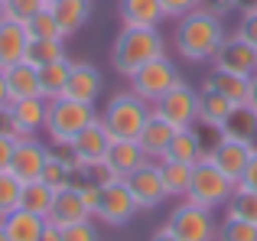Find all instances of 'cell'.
<instances>
[{
	"mask_svg": "<svg viewBox=\"0 0 257 241\" xmlns=\"http://www.w3.org/2000/svg\"><path fill=\"white\" fill-rule=\"evenodd\" d=\"M160 163V176H163V186L170 192V199H186L189 183H192V166L179 163V160H157Z\"/></svg>",
	"mask_w": 257,
	"mask_h": 241,
	"instance_id": "cell-29",
	"label": "cell"
},
{
	"mask_svg": "<svg viewBox=\"0 0 257 241\" xmlns=\"http://www.w3.org/2000/svg\"><path fill=\"white\" fill-rule=\"evenodd\" d=\"M238 36H244L251 46H257V10H241V20H238Z\"/></svg>",
	"mask_w": 257,
	"mask_h": 241,
	"instance_id": "cell-41",
	"label": "cell"
},
{
	"mask_svg": "<svg viewBox=\"0 0 257 241\" xmlns=\"http://www.w3.org/2000/svg\"><path fill=\"white\" fill-rule=\"evenodd\" d=\"M160 56H166V39L160 30H150V26H120L111 46V65L120 78H131L134 72H140Z\"/></svg>",
	"mask_w": 257,
	"mask_h": 241,
	"instance_id": "cell-2",
	"label": "cell"
},
{
	"mask_svg": "<svg viewBox=\"0 0 257 241\" xmlns=\"http://www.w3.org/2000/svg\"><path fill=\"white\" fill-rule=\"evenodd\" d=\"M26 46H30L26 26L17 23V20H7V23L0 26V72H7L17 62H23L26 59Z\"/></svg>",
	"mask_w": 257,
	"mask_h": 241,
	"instance_id": "cell-21",
	"label": "cell"
},
{
	"mask_svg": "<svg viewBox=\"0 0 257 241\" xmlns=\"http://www.w3.org/2000/svg\"><path fill=\"white\" fill-rule=\"evenodd\" d=\"M225 218H244V222H257V192L247 186H234L231 199L225 205Z\"/></svg>",
	"mask_w": 257,
	"mask_h": 241,
	"instance_id": "cell-33",
	"label": "cell"
},
{
	"mask_svg": "<svg viewBox=\"0 0 257 241\" xmlns=\"http://www.w3.org/2000/svg\"><path fill=\"white\" fill-rule=\"evenodd\" d=\"M225 20L212 17L208 10H192L189 17L176 20L173 49L186 62H212L218 46L225 43Z\"/></svg>",
	"mask_w": 257,
	"mask_h": 241,
	"instance_id": "cell-1",
	"label": "cell"
},
{
	"mask_svg": "<svg viewBox=\"0 0 257 241\" xmlns=\"http://www.w3.org/2000/svg\"><path fill=\"white\" fill-rule=\"evenodd\" d=\"M127 82H131V91H137L144 101L157 104L166 91L176 88V85L182 82V75H179V69H176L173 59L160 56V59H153V62H147L140 72H134Z\"/></svg>",
	"mask_w": 257,
	"mask_h": 241,
	"instance_id": "cell-7",
	"label": "cell"
},
{
	"mask_svg": "<svg viewBox=\"0 0 257 241\" xmlns=\"http://www.w3.org/2000/svg\"><path fill=\"white\" fill-rule=\"evenodd\" d=\"M46 218L43 215H33L26 209H17L4 218V231L10 241H43V231H46Z\"/></svg>",
	"mask_w": 257,
	"mask_h": 241,
	"instance_id": "cell-24",
	"label": "cell"
},
{
	"mask_svg": "<svg viewBox=\"0 0 257 241\" xmlns=\"http://www.w3.org/2000/svg\"><path fill=\"white\" fill-rule=\"evenodd\" d=\"M234 104L228 101L221 91L202 85L199 88V111H195V127H208V131H221V124L228 120Z\"/></svg>",
	"mask_w": 257,
	"mask_h": 241,
	"instance_id": "cell-19",
	"label": "cell"
},
{
	"mask_svg": "<svg viewBox=\"0 0 257 241\" xmlns=\"http://www.w3.org/2000/svg\"><path fill=\"white\" fill-rule=\"evenodd\" d=\"M88 176H91L94 183L101 186V189H104V186H111V183H120V179H124V176H120V173L114 170L111 163H107V160H101V163L88 166Z\"/></svg>",
	"mask_w": 257,
	"mask_h": 241,
	"instance_id": "cell-40",
	"label": "cell"
},
{
	"mask_svg": "<svg viewBox=\"0 0 257 241\" xmlns=\"http://www.w3.org/2000/svg\"><path fill=\"white\" fill-rule=\"evenodd\" d=\"M104 160L120 173V176H131V173L137 170V166H144L150 157L144 153V147H140L134 137H114L111 140V150H107Z\"/></svg>",
	"mask_w": 257,
	"mask_h": 241,
	"instance_id": "cell-23",
	"label": "cell"
},
{
	"mask_svg": "<svg viewBox=\"0 0 257 241\" xmlns=\"http://www.w3.org/2000/svg\"><path fill=\"white\" fill-rule=\"evenodd\" d=\"M124 183H127V189H131V196L137 199L140 212H153V209H160V205L170 199V192H166V186H163V176H160V163L157 160H147L144 166H137L131 176H124Z\"/></svg>",
	"mask_w": 257,
	"mask_h": 241,
	"instance_id": "cell-8",
	"label": "cell"
},
{
	"mask_svg": "<svg viewBox=\"0 0 257 241\" xmlns=\"http://www.w3.org/2000/svg\"><path fill=\"white\" fill-rule=\"evenodd\" d=\"M218 137L225 140H244V144H251L257 137V114L251 111V104H234L228 120L221 124Z\"/></svg>",
	"mask_w": 257,
	"mask_h": 241,
	"instance_id": "cell-28",
	"label": "cell"
},
{
	"mask_svg": "<svg viewBox=\"0 0 257 241\" xmlns=\"http://www.w3.org/2000/svg\"><path fill=\"white\" fill-rule=\"evenodd\" d=\"M52 199H56V189H52L49 183H43V179H36V183H23V196H20V209L33 212V215H49L52 209Z\"/></svg>",
	"mask_w": 257,
	"mask_h": 241,
	"instance_id": "cell-32",
	"label": "cell"
},
{
	"mask_svg": "<svg viewBox=\"0 0 257 241\" xmlns=\"http://www.w3.org/2000/svg\"><path fill=\"white\" fill-rule=\"evenodd\" d=\"M7 85H10L13 101L20 98H43V85H39V69L30 62H17L7 69Z\"/></svg>",
	"mask_w": 257,
	"mask_h": 241,
	"instance_id": "cell-27",
	"label": "cell"
},
{
	"mask_svg": "<svg viewBox=\"0 0 257 241\" xmlns=\"http://www.w3.org/2000/svg\"><path fill=\"white\" fill-rule=\"evenodd\" d=\"M215 241H257V222L244 218H225L215 231Z\"/></svg>",
	"mask_w": 257,
	"mask_h": 241,
	"instance_id": "cell-35",
	"label": "cell"
},
{
	"mask_svg": "<svg viewBox=\"0 0 257 241\" xmlns=\"http://www.w3.org/2000/svg\"><path fill=\"white\" fill-rule=\"evenodd\" d=\"M166 228H170V235L176 241H215L218 225H215V212L212 209H202V205L182 199V202L170 212Z\"/></svg>",
	"mask_w": 257,
	"mask_h": 241,
	"instance_id": "cell-6",
	"label": "cell"
},
{
	"mask_svg": "<svg viewBox=\"0 0 257 241\" xmlns=\"http://www.w3.org/2000/svg\"><path fill=\"white\" fill-rule=\"evenodd\" d=\"M251 147H254V153H257V137H254V140H251Z\"/></svg>",
	"mask_w": 257,
	"mask_h": 241,
	"instance_id": "cell-53",
	"label": "cell"
},
{
	"mask_svg": "<svg viewBox=\"0 0 257 241\" xmlns=\"http://www.w3.org/2000/svg\"><path fill=\"white\" fill-rule=\"evenodd\" d=\"M10 111H13V120H17L20 137H39L46 131V114H49L46 98H20V101H10Z\"/></svg>",
	"mask_w": 257,
	"mask_h": 241,
	"instance_id": "cell-16",
	"label": "cell"
},
{
	"mask_svg": "<svg viewBox=\"0 0 257 241\" xmlns=\"http://www.w3.org/2000/svg\"><path fill=\"white\" fill-rule=\"evenodd\" d=\"M157 114H163L173 127H195V111H199V91L182 78L176 88H170L157 104H153Z\"/></svg>",
	"mask_w": 257,
	"mask_h": 241,
	"instance_id": "cell-9",
	"label": "cell"
},
{
	"mask_svg": "<svg viewBox=\"0 0 257 241\" xmlns=\"http://www.w3.org/2000/svg\"><path fill=\"white\" fill-rule=\"evenodd\" d=\"M234 186H238V183L228 179L225 173H221L218 166L205 157V160H199V163L192 166V183H189L186 199H189V202H195V205H202V209L218 212V209H225V205H228Z\"/></svg>",
	"mask_w": 257,
	"mask_h": 241,
	"instance_id": "cell-5",
	"label": "cell"
},
{
	"mask_svg": "<svg viewBox=\"0 0 257 241\" xmlns=\"http://www.w3.org/2000/svg\"><path fill=\"white\" fill-rule=\"evenodd\" d=\"M205 157H208V150H205V144H202V137H199L195 127H182V131H176L170 150H166V160H179V163H189V166H195L199 160H205Z\"/></svg>",
	"mask_w": 257,
	"mask_h": 241,
	"instance_id": "cell-26",
	"label": "cell"
},
{
	"mask_svg": "<svg viewBox=\"0 0 257 241\" xmlns=\"http://www.w3.org/2000/svg\"><path fill=\"white\" fill-rule=\"evenodd\" d=\"M62 238L65 241H101V231L91 218H85V222H75L69 228H62Z\"/></svg>",
	"mask_w": 257,
	"mask_h": 241,
	"instance_id": "cell-38",
	"label": "cell"
},
{
	"mask_svg": "<svg viewBox=\"0 0 257 241\" xmlns=\"http://www.w3.org/2000/svg\"><path fill=\"white\" fill-rule=\"evenodd\" d=\"M98 108L85 101H75V98H56L49 101V114H46V137L52 144H72L78 134L85 131L91 120H98Z\"/></svg>",
	"mask_w": 257,
	"mask_h": 241,
	"instance_id": "cell-4",
	"label": "cell"
},
{
	"mask_svg": "<svg viewBox=\"0 0 257 241\" xmlns=\"http://www.w3.org/2000/svg\"><path fill=\"white\" fill-rule=\"evenodd\" d=\"M247 104H251V111L257 114V75L251 78V98H247Z\"/></svg>",
	"mask_w": 257,
	"mask_h": 241,
	"instance_id": "cell-49",
	"label": "cell"
},
{
	"mask_svg": "<svg viewBox=\"0 0 257 241\" xmlns=\"http://www.w3.org/2000/svg\"><path fill=\"white\" fill-rule=\"evenodd\" d=\"M150 114H153V104L144 101L137 91L127 88V91H117V95L104 104L101 120H104V127L111 131V137H134L137 140Z\"/></svg>",
	"mask_w": 257,
	"mask_h": 241,
	"instance_id": "cell-3",
	"label": "cell"
},
{
	"mask_svg": "<svg viewBox=\"0 0 257 241\" xmlns=\"http://www.w3.org/2000/svg\"><path fill=\"white\" fill-rule=\"evenodd\" d=\"M65 98H75V101H85V104H98V98H101V72L94 69L91 62H72Z\"/></svg>",
	"mask_w": 257,
	"mask_h": 241,
	"instance_id": "cell-18",
	"label": "cell"
},
{
	"mask_svg": "<svg viewBox=\"0 0 257 241\" xmlns=\"http://www.w3.org/2000/svg\"><path fill=\"white\" fill-rule=\"evenodd\" d=\"M20 196H23V183L10 170H0V222L20 209Z\"/></svg>",
	"mask_w": 257,
	"mask_h": 241,
	"instance_id": "cell-34",
	"label": "cell"
},
{
	"mask_svg": "<svg viewBox=\"0 0 257 241\" xmlns=\"http://www.w3.org/2000/svg\"><path fill=\"white\" fill-rule=\"evenodd\" d=\"M46 7H49V0H7L10 20H17V23H23V26L30 23L39 10H46Z\"/></svg>",
	"mask_w": 257,
	"mask_h": 241,
	"instance_id": "cell-37",
	"label": "cell"
},
{
	"mask_svg": "<svg viewBox=\"0 0 257 241\" xmlns=\"http://www.w3.org/2000/svg\"><path fill=\"white\" fill-rule=\"evenodd\" d=\"M140 212L137 199L131 196V189H127V183L120 179V183H111L101 189V202H98V212H94V218H101L104 225H111V228H120V225H127L134 215Z\"/></svg>",
	"mask_w": 257,
	"mask_h": 241,
	"instance_id": "cell-11",
	"label": "cell"
},
{
	"mask_svg": "<svg viewBox=\"0 0 257 241\" xmlns=\"http://www.w3.org/2000/svg\"><path fill=\"white\" fill-rule=\"evenodd\" d=\"M85 218H94V215L88 212V205L82 202V196H78L75 186H65V189L56 192V199H52V209H49V215H46V222L56 225V228H69V225L85 222Z\"/></svg>",
	"mask_w": 257,
	"mask_h": 241,
	"instance_id": "cell-15",
	"label": "cell"
},
{
	"mask_svg": "<svg viewBox=\"0 0 257 241\" xmlns=\"http://www.w3.org/2000/svg\"><path fill=\"white\" fill-rule=\"evenodd\" d=\"M13 147H17V140H13V137H0V170H10Z\"/></svg>",
	"mask_w": 257,
	"mask_h": 241,
	"instance_id": "cell-44",
	"label": "cell"
},
{
	"mask_svg": "<svg viewBox=\"0 0 257 241\" xmlns=\"http://www.w3.org/2000/svg\"><path fill=\"white\" fill-rule=\"evenodd\" d=\"M241 186H247V189H254V192H257V153L251 157V163H247L244 176H241Z\"/></svg>",
	"mask_w": 257,
	"mask_h": 241,
	"instance_id": "cell-45",
	"label": "cell"
},
{
	"mask_svg": "<svg viewBox=\"0 0 257 241\" xmlns=\"http://www.w3.org/2000/svg\"><path fill=\"white\" fill-rule=\"evenodd\" d=\"M10 101L13 95H10V85H7V72H0V108H7Z\"/></svg>",
	"mask_w": 257,
	"mask_h": 241,
	"instance_id": "cell-46",
	"label": "cell"
},
{
	"mask_svg": "<svg viewBox=\"0 0 257 241\" xmlns=\"http://www.w3.org/2000/svg\"><path fill=\"white\" fill-rule=\"evenodd\" d=\"M69 72H72V59H59V62L39 69V85H43V98H46V101H56V98L65 95Z\"/></svg>",
	"mask_w": 257,
	"mask_h": 241,
	"instance_id": "cell-30",
	"label": "cell"
},
{
	"mask_svg": "<svg viewBox=\"0 0 257 241\" xmlns=\"http://www.w3.org/2000/svg\"><path fill=\"white\" fill-rule=\"evenodd\" d=\"M111 140L114 137H111V131L104 127V120H101V117L91 120V124L72 140V150H75V157H78V166L88 170V166L101 163V160L107 157V150H111Z\"/></svg>",
	"mask_w": 257,
	"mask_h": 241,
	"instance_id": "cell-14",
	"label": "cell"
},
{
	"mask_svg": "<svg viewBox=\"0 0 257 241\" xmlns=\"http://www.w3.org/2000/svg\"><path fill=\"white\" fill-rule=\"evenodd\" d=\"M202 10H208L212 17L225 20L228 13H238V0H202Z\"/></svg>",
	"mask_w": 257,
	"mask_h": 241,
	"instance_id": "cell-42",
	"label": "cell"
},
{
	"mask_svg": "<svg viewBox=\"0 0 257 241\" xmlns=\"http://www.w3.org/2000/svg\"><path fill=\"white\" fill-rule=\"evenodd\" d=\"M150 241H176V238L170 235V228H166V225H163V228H157V231H153V235H150Z\"/></svg>",
	"mask_w": 257,
	"mask_h": 241,
	"instance_id": "cell-48",
	"label": "cell"
},
{
	"mask_svg": "<svg viewBox=\"0 0 257 241\" xmlns=\"http://www.w3.org/2000/svg\"><path fill=\"white\" fill-rule=\"evenodd\" d=\"M46 160H49V144H43L39 137H20L13 147L10 173L20 183H36V179H43Z\"/></svg>",
	"mask_w": 257,
	"mask_h": 241,
	"instance_id": "cell-12",
	"label": "cell"
},
{
	"mask_svg": "<svg viewBox=\"0 0 257 241\" xmlns=\"http://www.w3.org/2000/svg\"><path fill=\"white\" fill-rule=\"evenodd\" d=\"M0 241H10V238H7V231H4V222H0Z\"/></svg>",
	"mask_w": 257,
	"mask_h": 241,
	"instance_id": "cell-52",
	"label": "cell"
},
{
	"mask_svg": "<svg viewBox=\"0 0 257 241\" xmlns=\"http://www.w3.org/2000/svg\"><path fill=\"white\" fill-rule=\"evenodd\" d=\"M52 17H56L59 30H62V36H75L78 30L91 20V0H52Z\"/></svg>",
	"mask_w": 257,
	"mask_h": 241,
	"instance_id": "cell-22",
	"label": "cell"
},
{
	"mask_svg": "<svg viewBox=\"0 0 257 241\" xmlns=\"http://www.w3.org/2000/svg\"><path fill=\"white\" fill-rule=\"evenodd\" d=\"M43 241H65V238H62V228H56V225H46Z\"/></svg>",
	"mask_w": 257,
	"mask_h": 241,
	"instance_id": "cell-47",
	"label": "cell"
},
{
	"mask_svg": "<svg viewBox=\"0 0 257 241\" xmlns=\"http://www.w3.org/2000/svg\"><path fill=\"white\" fill-rule=\"evenodd\" d=\"M251 157H254L251 144H244V140H225V137H218V144L208 150V160H212L228 179H234V183H241Z\"/></svg>",
	"mask_w": 257,
	"mask_h": 241,
	"instance_id": "cell-13",
	"label": "cell"
},
{
	"mask_svg": "<svg viewBox=\"0 0 257 241\" xmlns=\"http://www.w3.org/2000/svg\"><path fill=\"white\" fill-rule=\"evenodd\" d=\"M10 20V13H7V0H0V26Z\"/></svg>",
	"mask_w": 257,
	"mask_h": 241,
	"instance_id": "cell-51",
	"label": "cell"
},
{
	"mask_svg": "<svg viewBox=\"0 0 257 241\" xmlns=\"http://www.w3.org/2000/svg\"><path fill=\"white\" fill-rule=\"evenodd\" d=\"M49 4H52V0H49Z\"/></svg>",
	"mask_w": 257,
	"mask_h": 241,
	"instance_id": "cell-54",
	"label": "cell"
},
{
	"mask_svg": "<svg viewBox=\"0 0 257 241\" xmlns=\"http://www.w3.org/2000/svg\"><path fill=\"white\" fill-rule=\"evenodd\" d=\"M26 33H30V39H56V36H62V30H59L56 17H52V7L39 10L36 17L26 23ZM62 39H65V36H62Z\"/></svg>",
	"mask_w": 257,
	"mask_h": 241,
	"instance_id": "cell-36",
	"label": "cell"
},
{
	"mask_svg": "<svg viewBox=\"0 0 257 241\" xmlns=\"http://www.w3.org/2000/svg\"><path fill=\"white\" fill-rule=\"evenodd\" d=\"M0 137H13V140L20 137L17 120H13V111H10V104H7V108H0Z\"/></svg>",
	"mask_w": 257,
	"mask_h": 241,
	"instance_id": "cell-43",
	"label": "cell"
},
{
	"mask_svg": "<svg viewBox=\"0 0 257 241\" xmlns=\"http://www.w3.org/2000/svg\"><path fill=\"white\" fill-rule=\"evenodd\" d=\"M160 4H163L166 20H182L192 10H202V0H160Z\"/></svg>",
	"mask_w": 257,
	"mask_h": 241,
	"instance_id": "cell-39",
	"label": "cell"
},
{
	"mask_svg": "<svg viewBox=\"0 0 257 241\" xmlns=\"http://www.w3.org/2000/svg\"><path fill=\"white\" fill-rule=\"evenodd\" d=\"M176 131H179V127H173L163 114H157V111H153V114L147 117L144 131H140L137 144L144 147V153L150 160H163L166 150H170V144H173V137H176Z\"/></svg>",
	"mask_w": 257,
	"mask_h": 241,
	"instance_id": "cell-17",
	"label": "cell"
},
{
	"mask_svg": "<svg viewBox=\"0 0 257 241\" xmlns=\"http://www.w3.org/2000/svg\"><path fill=\"white\" fill-rule=\"evenodd\" d=\"M59 59H69V52H65V39H62V36H56V39H30L23 62H30V65H36V69H43V65H52V62H59Z\"/></svg>",
	"mask_w": 257,
	"mask_h": 241,
	"instance_id": "cell-31",
	"label": "cell"
},
{
	"mask_svg": "<svg viewBox=\"0 0 257 241\" xmlns=\"http://www.w3.org/2000/svg\"><path fill=\"white\" fill-rule=\"evenodd\" d=\"M241 10H257V0H238V13Z\"/></svg>",
	"mask_w": 257,
	"mask_h": 241,
	"instance_id": "cell-50",
	"label": "cell"
},
{
	"mask_svg": "<svg viewBox=\"0 0 257 241\" xmlns=\"http://www.w3.org/2000/svg\"><path fill=\"white\" fill-rule=\"evenodd\" d=\"M202 85H208V88L221 91V95H225L231 104H247V98H251V78L234 75V72L212 69V72L205 75V82H202Z\"/></svg>",
	"mask_w": 257,
	"mask_h": 241,
	"instance_id": "cell-25",
	"label": "cell"
},
{
	"mask_svg": "<svg viewBox=\"0 0 257 241\" xmlns=\"http://www.w3.org/2000/svg\"><path fill=\"white\" fill-rule=\"evenodd\" d=\"M117 17H120V26H150V30H160L166 13H163L160 0H117Z\"/></svg>",
	"mask_w": 257,
	"mask_h": 241,
	"instance_id": "cell-20",
	"label": "cell"
},
{
	"mask_svg": "<svg viewBox=\"0 0 257 241\" xmlns=\"http://www.w3.org/2000/svg\"><path fill=\"white\" fill-rule=\"evenodd\" d=\"M212 69L254 78L257 75V46H251L244 36H238V33H231V36H225V43L218 46V52H215V59H212Z\"/></svg>",
	"mask_w": 257,
	"mask_h": 241,
	"instance_id": "cell-10",
	"label": "cell"
}]
</instances>
